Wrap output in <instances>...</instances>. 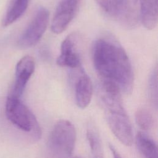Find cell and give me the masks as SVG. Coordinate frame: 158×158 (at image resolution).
I'll list each match as a JSON object with an SVG mask.
<instances>
[{"mask_svg":"<svg viewBox=\"0 0 158 158\" xmlns=\"http://www.w3.org/2000/svg\"><path fill=\"white\" fill-rule=\"evenodd\" d=\"M109 126L115 136L124 145H132L134 138L133 132L130 119L127 112H107Z\"/></svg>","mask_w":158,"mask_h":158,"instance_id":"52a82bcc","label":"cell"},{"mask_svg":"<svg viewBox=\"0 0 158 158\" xmlns=\"http://www.w3.org/2000/svg\"><path fill=\"white\" fill-rule=\"evenodd\" d=\"M138 17L143 26L148 30H152L157 24V0H135Z\"/></svg>","mask_w":158,"mask_h":158,"instance_id":"30bf717a","label":"cell"},{"mask_svg":"<svg viewBox=\"0 0 158 158\" xmlns=\"http://www.w3.org/2000/svg\"><path fill=\"white\" fill-rule=\"evenodd\" d=\"M77 138L74 125L69 120L57 121L48 138V148L50 151L59 158L68 157L73 152Z\"/></svg>","mask_w":158,"mask_h":158,"instance_id":"3957f363","label":"cell"},{"mask_svg":"<svg viewBox=\"0 0 158 158\" xmlns=\"http://www.w3.org/2000/svg\"><path fill=\"white\" fill-rule=\"evenodd\" d=\"M49 21V12L45 7H40L32 20L20 36L17 44L21 48H28L35 45L44 33Z\"/></svg>","mask_w":158,"mask_h":158,"instance_id":"277c9868","label":"cell"},{"mask_svg":"<svg viewBox=\"0 0 158 158\" xmlns=\"http://www.w3.org/2000/svg\"><path fill=\"white\" fill-rule=\"evenodd\" d=\"M81 0H61L56 9L51 30L54 33L60 34L67 28L75 16Z\"/></svg>","mask_w":158,"mask_h":158,"instance_id":"5b68a950","label":"cell"},{"mask_svg":"<svg viewBox=\"0 0 158 158\" xmlns=\"http://www.w3.org/2000/svg\"><path fill=\"white\" fill-rule=\"evenodd\" d=\"M135 142L138 149L146 158H157V144L146 133L138 132Z\"/></svg>","mask_w":158,"mask_h":158,"instance_id":"7c38bea8","label":"cell"},{"mask_svg":"<svg viewBox=\"0 0 158 158\" xmlns=\"http://www.w3.org/2000/svg\"><path fill=\"white\" fill-rule=\"evenodd\" d=\"M101 99L109 112H126L122 99L121 91L115 84L102 80L100 85Z\"/></svg>","mask_w":158,"mask_h":158,"instance_id":"ba28073f","label":"cell"},{"mask_svg":"<svg viewBox=\"0 0 158 158\" xmlns=\"http://www.w3.org/2000/svg\"><path fill=\"white\" fill-rule=\"evenodd\" d=\"M35 70V61L30 56H23L15 67V80L7 97L20 99Z\"/></svg>","mask_w":158,"mask_h":158,"instance_id":"8992f818","label":"cell"},{"mask_svg":"<svg viewBox=\"0 0 158 158\" xmlns=\"http://www.w3.org/2000/svg\"><path fill=\"white\" fill-rule=\"evenodd\" d=\"M94 67L102 80L115 84L120 91L130 94L133 87L131 64L124 49L115 41L101 38L92 48Z\"/></svg>","mask_w":158,"mask_h":158,"instance_id":"6da1fadb","label":"cell"},{"mask_svg":"<svg viewBox=\"0 0 158 158\" xmlns=\"http://www.w3.org/2000/svg\"><path fill=\"white\" fill-rule=\"evenodd\" d=\"M30 0H12L3 20V26L7 27L18 20L25 12Z\"/></svg>","mask_w":158,"mask_h":158,"instance_id":"4fadbf2b","label":"cell"},{"mask_svg":"<svg viewBox=\"0 0 158 158\" xmlns=\"http://www.w3.org/2000/svg\"><path fill=\"white\" fill-rule=\"evenodd\" d=\"M57 64L61 67L78 69L81 67L79 54L77 49V36L70 34L62 41L60 53L57 59Z\"/></svg>","mask_w":158,"mask_h":158,"instance_id":"9c48e42d","label":"cell"},{"mask_svg":"<svg viewBox=\"0 0 158 158\" xmlns=\"http://www.w3.org/2000/svg\"><path fill=\"white\" fill-rule=\"evenodd\" d=\"M109 148L112 152L114 158H123V157L120 155V154L116 150V149L112 144H109Z\"/></svg>","mask_w":158,"mask_h":158,"instance_id":"e0dca14e","label":"cell"},{"mask_svg":"<svg viewBox=\"0 0 158 158\" xmlns=\"http://www.w3.org/2000/svg\"><path fill=\"white\" fill-rule=\"evenodd\" d=\"M86 137L94 158H103L102 143L98 133L93 128H88Z\"/></svg>","mask_w":158,"mask_h":158,"instance_id":"5bb4252c","label":"cell"},{"mask_svg":"<svg viewBox=\"0 0 158 158\" xmlns=\"http://www.w3.org/2000/svg\"><path fill=\"white\" fill-rule=\"evenodd\" d=\"M157 67L152 72L149 76V83H148V89L149 94L152 99H155L157 101Z\"/></svg>","mask_w":158,"mask_h":158,"instance_id":"2e32d148","label":"cell"},{"mask_svg":"<svg viewBox=\"0 0 158 158\" xmlns=\"http://www.w3.org/2000/svg\"><path fill=\"white\" fill-rule=\"evenodd\" d=\"M93 84L90 78L81 71L75 85V96L77 105L85 109L89 104L93 96Z\"/></svg>","mask_w":158,"mask_h":158,"instance_id":"8fae6325","label":"cell"},{"mask_svg":"<svg viewBox=\"0 0 158 158\" xmlns=\"http://www.w3.org/2000/svg\"><path fill=\"white\" fill-rule=\"evenodd\" d=\"M5 112L7 119L17 128L29 133L34 139L40 138L41 131L35 116L20 99L7 97Z\"/></svg>","mask_w":158,"mask_h":158,"instance_id":"7a4b0ae2","label":"cell"},{"mask_svg":"<svg viewBox=\"0 0 158 158\" xmlns=\"http://www.w3.org/2000/svg\"><path fill=\"white\" fill-rule=\"evenodd\" d=\"M135 121L143 130H149L153 127L154 120L152 113L145 108L138 109L135 113Z\"/></svg>","mask_w":158,"mask_h":158,"instance_id":"9a60e30c","label":"cell"},{"mask_svg":"<svg viewBox=\"0 0 158 158\" xmlns=\"http://www.w3.org/2000/svg\"><path fill=\"white\" fill-rule=\"evenodd\" d=\"M70 158H81V157H80L78 156H75V157H70Z\"/></svg>","mask_w":158,"mask_h":158,"instance_id":"ac0fdd59","label":"cell"}]
</instances>
